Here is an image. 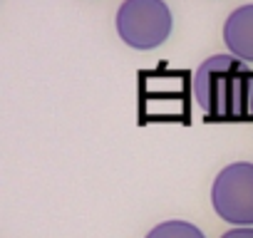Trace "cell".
I'll return each instance as SVG.
<instances>
[{"label":"cell","mask_w":253,"mask_h":238,"mask_svg":"<svg viewBox=\"0 0 253 238\" xmlns=\"http://www.w3.org/2000/svg\"><path fill=\"white\" fill-rule=\"evenodd\" d=\"M211 206L231 226H253V164L233 161L211 184Z\"/></svg>","instance_id":"3957f363"},{"label":"cell","mask_w":253,"mask_h":238,"mask_svg":"<svg viewBox=\"0 0 253 238\" xmlns=\"http://www.w3.org/2000/svg\"><path fill=\"white\" fill-rule=\"evenodd\" d=\"M147 238H206L204 231L189 221H179V218H171V221H164L159 226H154Z\"/></svg>","instance_id":"5b68a950"},{"label":"cell","mask_w":253,"mask_h":238,"mask_svg":"<svg viewBox=\"0 0 253 238\" xmlns=\"http://www.w3.org/2000/svg\"><path fill=\"white\" fill-rule=\"evenodd\" d=\"M223 42L228 52L246 65L253 62V3L236 8L223 25Z\"/></svg>","instance_id":"277c9868"},{"label":"cell","mask_w":253,"mask_h":238,"mask_svg":"<svg viewBox=\"0 0 253 238\" xmlns=\"http://www.w3.org/2000/svg\"><path fill=\"white\" fill-rule=\"evenodd\" d=\"M117 35L134 50H154L171 35L174 18L164 0H124L114 20Z\"/></svg>","instance_id":"7a4b0ae2"},{"label":"cell","mask_w":253,"mask_h":238,"mask_svg":"<svg viewBox=\"0 0 253 238\" xmlns=\"http://www.w3.org/2000/svg\"><path fill=\"white\" fill-rule=\"evenodd\" d=\"M221 238H253V226H238V228H231V231H226Z\"/></svg>","instance_id":"8992f818"},{"label":"cell","mask_w":253,"mask_h":238,"mask_svg":"<svg viewBox=\"0 0 253 238\" xmlns=\"http://www.w3.org/2000/svg\"><path fill=\"white\" fill-rule=\"evenodd\" d=\"M191 99L209 122H253V70L231 52L213 55L196 67Z\"/></svg>","instance_id":"6da1fadb"}]
</instances>
